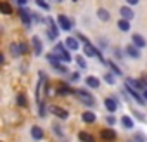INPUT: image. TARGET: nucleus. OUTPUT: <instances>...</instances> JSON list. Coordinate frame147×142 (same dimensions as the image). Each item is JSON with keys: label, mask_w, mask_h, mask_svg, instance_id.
<instances>
[{"label": "nucleus", "mask_w": 147, "mask_h": 142, "mask_svg": "<svg viewBox=\"0 0 147 142\" xmlns=\"http://www.w3.org/2000/svg\"><path fill=\"white\" fill-rule=\"evenodd\" d=\"M61 62H64V64H67V62H71V54H69V50L66 49V45L64 43H55V47H54V52H52Z\"/></svg>", "instance_id": "nucleus-1"}, {"label": "nucleus", "mask_w": 147, "mask_h": 142, "mask_svg": "<svg viewBox=\"0 0 147 142\" xmlns=\"http://www.w3.org/2000/svg\"><path fill=\"white\" fill-rule=\"evenodd\" d=\"M73 94H76L78 95V99L87 106V108H94L95 106V99H94V95L88 92V90H83V89H78V90H75Z\"/></svg>", "instance_id": "nucleus-2"}, {"label": "nucleus", "mask_w": 147, "mask_h": 142, "mask_svg": "<svg viewBox=\"0 0 147 142\" xmlns=\"http://www.w3.org/2000/svg\"><path fill=\"white\" fill-rule=\"evenodd\" d=\"M47 61L52 64V68L57 71V73H61V75H67V68H66V64H62L54 54H47Z\"/></svg>", "instance_id": "nucleus-3"}, {"label": "nucleus", "mask_w": 147, "mask_h": 142, "mask_svg": "<svg viewBox=\"0 0 147 142\" xmlns=\"http://www.w3.org/2000/svg\"><path fill=\"white\" fill-rule=\"evenodd\" d=\"M83 54H85V55H88V57H99V59H100V62H106V61H104V57H102V52H100L97 47H94L90 42L83 43Z\"/></svg>", "instance_id": "nucleus-4"}, {"label": "nucleus", "mask_w": 147, "mask_h": 142, "mask_svg": "<svg viewBox=\"0 0 147 142\" xmlns=\"http://www.w3.org/2000/svg\"><path fill=\"white\" fill-rule=\"evenodd\" d=\"M19 18H21V21H23V24L26 28H31V11L30 9H26L24 5H21L19 7Z\"/></svg>", "instance_id": "nucleus-5"}, {"label": "nucleus", "mask_w": 147, "mask_h": 142, "mask_svg": "<svg viewBox=\"0 0 147 142\" xmlns=\"http://www.w3.org/2000/svg\"><path fill=\"white\" fill-rule=\"evenodd\" d=\"M57 26H59L61 30H64V31H69V30L73 28V21H71L67 16L59 14V16H57Z\"/></svg>", "instance_id": "nucleus-6"}, {"label": "nucleus", "mask_w": 147, "mask_h": 142, "mask_svg": "<svg viewBox=\"0 0 147 142\" xmlns=\"http://www.w3.org/2000/svg\"><path fill=\"white\" fill-rule=\"evenodd\" d=\"M125 92H128L130 95H131V99L133 101H137L138 104H145V101H144V97H142V94L137 90V89H133V87H130L128 83H125V89H123Z\"/></svg>", "instance_id": "nucleus-7"}, {"label": "nucleus", "mask_w": 147, "mask_h": 142, "mask_svg": "<svg viewBox=\"0 0 147 142\" xmlns=\"http://www.w3.org/2000/svg\"><path fill=\"white\" fill-rule=\"evenodd\" d=\"M31 47H33L35 55H42V52H43V43H42L40 37H33V38H31Z\"/></svg>", "instance_id": "nucleus-8"}, {"label": "nucleus", "mask_w": 147, "mask_h": 142, "mask_svg": "<svg viewBox=\"0 0 147 142\" xmlns=\"http://www.w3.org/2000/svg\"><path fill=\"white\" fill-rule=\"evenodd\" d=\"M64 45H66L67 50H73V52H76V50L80 49V43H78V40H76L75 37H67V38L64 40Z\"/></svg>", "instance_id": "nucleus-9"}, {"label": "nucleus", "mask_w": 147, "mask_h": 142, "mask_svg": "<svg viewBox=\"0 0 147 142\" xmlns=\"http://www.w3.org/2000/svg\"><path fill=\"white\" fill-rule=\"evenodd\" d=\"M104 104H106V109H107L111 114L118 111V101H116L114 97H106V99H104Z\"/></svg>", "instance_id": "nucleus-10"}, {"label": "nucleus", "mask_w": 147, "mask_h": 142, "mask_svg": "<svg viewBox=\"0 0 147 142\" xmlns=\"http://www.w3.org/2000/svg\"><path fill=\"white\" fill-rule=\"evenodd\" d=\"M100 139L102 140H116L118 133L113 128H104V130H100Z\"/></svg>", "instance_id": "nucleus-11"}, {"label": "nucleus", "mask_w": 147, "mask_h": 142, "mask_svg": "<svg viewBox=\"0 0 147 142\" xmlns=\"http://www.w3.org/2000/svg\"><path fill=\"white\" fill-rule=\"evenodd\" d=\"M50 113H52L54 116H57L59 120H66V118L69 116V113H67L66 109L59 108V106H52V108H50Z\"/></svg>", "instance_id": "nucleus-12"}, {"label": "nucleus", "mask_w": 147, "mask_h": 142, "mask_svg": "<svg viewBox=\"0 0 147 142\" xmlns=\"http://www.w3.org/2000/svg\"><path fill=\"white\" fill-rule=\"evenodd\" d=\"M125 52H126L131 59H138V57H140V49H138V47H135L133 43L126 45V47H125Z\"/></svg>", "instance_id": "nucleus-13"}, {"label": "nucleus", "mask_w": 147, "mask_h": 142, "mask_svg": "<svg viewBox=\"0 0 147 142\" xmlns=\"http://www.w3.org/2000/svg\"><path fill=\"white\" fill-rule=\"evenodd\" d=\"M131 42H133V45L138 47V49H144V47L147 45V40H145L142 35H138V33H135V35L131 37Z\"/></svg>", "instance_id": "nucleus-14"}, {"label": "nucleus", "mask_w": 147, "mask_h": 142, "mask_svg": "<svg viewBox=\"0 0 147 142\" xmlns=\"http://www.w3.org/2000/svg\"><path fill=\"white\" fill-rule=\"evenodd\" d=\"M82 120H83V123L92 125V123H95V121H97V114H95L94 111H85V113L82 114Z\"/></svg>", "instance_id": "nucleus-15"}, {"label": "nucleus", "mask_w": 147, "mask_h": 142, "mask_svg": "<svg viewBox=\"0 0 147 142\" xmlns=\"http://www.w3.org/2000/svg\"><path fill=\"white\" fill-rule=\"evenodd\" d=\"M30 132H31V137H33L35 140H42V139H43V135H45V133H43V130H42V126H38V125H33Z\"/></svg>", "instance_id": "nucleus-16"}, {"label": "nucleus", "mask_w": 147, "mask_h": 142, "mask_svg": "<svg viewBox=\"0 0 147 142\" xmlns=\"http://www.w3.org/2000/svg\"><path fill=\"white\" fill-rule=\"evenodd\" d=\"M119 14H121V18H123V19H126V21H130V19H133V18H135V12H133L130 7H125V5L119 9Z\"/></svg>", "instance_id": "nucleus-17"}, {"label": "nucleus", "mask_w": 147, "mask_h": 142, "mask_svg": "<svg viewBox=\"0 0 147 142\" xmlns=\"http://www.w3.org/2000/svg\"><path fill=\"white\" fill-rule=\"evenodd\" d=\"M85 83H87V87H90V89H99V87H100V80H99L97 76H87V78H85Z\"/></svg>", "instance_id": "nucleus-18"}, {"label": "nucleus", "mask_w": 147, "mask_h": 142, "mask_svg": "<svg viewBox=\"0 0 147 142\" xmlns=\"http://www.w3.org/2000/svg\"><path fill=\"white\" fill-rule=\"evenodd\" d=\"M75 90H73L67 83H64V85H61L59 89H57V95H67V94H73Z\"/></svg>", "instance_id": "nucleus-19"}, {"label": "nucleus", "mask_w": 147, "mask_h": 142, "mask_svg": "<svg viewBox=\"0 0 147 142\" xmlns=\"http://www.w3.org/2000/svg\"><path fill=\"white\" fill-rule=\"evenodd\" d=\"M97 18L106 23V21L111 19V12H107V9H99V11H97Z\"/></svg>", "instance_id": "nucleus-20"}, {"label": "nucleus", "mask_w": 147, "mask_h": 142, "mask_svg": "<svg viewBox=\"0 0 147 142\" xmlns=\"http://www.w3.org/2000/svg\"><path fill=\"white\" fill-rule=\"evenodd\" d=\"M0 12L5 14V16L12 14V5H11L9 2H0Z\"/></svg>", "instance_id": "nucleus-21"}, {"label": "nucleus", "mask_w": 147, "mask_h": 142, "mask_svg": "<svg viewBox=\"0 0 147 142\" xmlns=\"http://www.w3.org/2000/svg\"><path fill=\"white\" fill-rule=\"evenodd\" d=\"M47 24H49V31H52L55 37H59V28H57V24H55V21H54L52 18L47 19Z\"/></svg>", "instance_id": "nucleus-22"}, {"label": "nucleus", "mask_w": 147, "mask_h": 142, "mask_svg": "<svg viewBox=\"0 0 147 142\" xmlns=\"http://www.w3.org/2000/svg\"><path fill=\"white\" fill-rule=\"evenodd\" d=\"M121 125H123V128L131 130V128H133V120H131L130 116H123V118H121Z\"/></svg>", "instance_id": "nucleus-23"}, {"label": "nucleus", "mask_w": 147, "mask_h": 142, "mask_svg": "<svg viewBox=\"0 0 147 142\" xmlns=\"http://www.w3.org/2000/svg\"><path fill=\"white\" fill-rule=\"evenodd\" d=\"M78 139H80L82 142H95V139H94L88 132H80V133H78Z\"/></svg>", "instance_id": "nucleus-24"}, {"label": "nucleus", "mask_w": 147, "mask_h": 142, "mask_svg": "<svg viewBox=\"0 0 147 142\" xmlns=\"http://www.w3.org/2000/svg\"><path fill=\"white\" fill-rule=\"evenodd\" d=\"M118 28H119L121 31H130V28H131V26H130V21H126V19H123V18H121V19L118 21Z\"/></svg>", "instance_id": "nucleus-25"}, {"label": "nucleus", "mask_w": 147, "mask_h": 142, "mask_svg": "<svg viewBox=\"0 0 147 142\" xmlns=\"http://www.w3.org/2000/svg\"><path fill=\"white\" fill-rule=\"evenodd\" d=\"M107 66L111 68V71H113L114 75H118V76H121V75H123V71L119 69V66H118V64H114L113 61H107Z\"/></svg>", "instance_id": "nucleus-26"}, {"label": "nucleus", "mask_w": 147, "mask_h": 142, "mask_svg": "<svg viewBox=\"0 0 147 142\" xmlns=\"http://www.w3.org/2000/svg\"><path fill=\"white\" fill-rule=\"evenodd\" d=\"M104 80H106V83H109V85H114V83H116L114 73H106V75H104Z\"/></svg>", "instance_id": "nucleus-27"}, {"label": "nucleus", "mask_w": 147, "mask_h": 142, "mask_svg": "<svg viewBox=\"0 0 147 142\" xmlns=\"http://www.w3.org/2000/svg\"><path fill=\"white\" fill-rule=\"evenodd\" d=\"M16 101H18V104L23 106V108L28 106V101H26V95H24V94H18V99H16Z\"/></svg>", "instance_id": "nucleus-28"}, {"label": "nucleus", "mask_w": 147, "mask_h": 142, "mask_svg": "<svg viewBox=\"0 0 147 142\" xmlns=\"http://www.w3.org/2000/svg\"><path fill=\"white\" fill-rule=\"evenodd\" d=\"M76 62H78L80 69H87V61H85L83 55H76Z\"/></svg>", "instance_id": "nucleus-29"}, {"label": "nucleus", "mask_w": 147, "mask_h": 142, "mask_svg": "<svg viewBox=\"0 0 147 142\" xmlns=\"http://www.w3.org/2000/svg\"><path fill=\"white\" fill-rule=\"evenodd\" d=\"M133 142H147V139H145V135L142 132H137L133 135Z\"/></svg>", "instance_id": "nucleus-30"}, {"label": "nucleus", "mask_w": 147, "mask_h": 142, "mask_svg": "<svg viewBox=\"0 0 147 142\" xmlns=\"http://www.w3.org/2000/svg\"><path fill=\"white\" fill-rule=\"evenodd\" d=\"M11 54H12V57H19V55H21L18 43H11Z\"/></svg>", "instance_id": "nucleus-31"}, {"label": "nucleus", "mask_w": 147, "mask_h": 142, "mask_svg": "<svg viewBox=\"0 0 147 142\" xmlns=\"http://www.w3.org/2000/svg\"><path fill=\"white\" fill-rule=\"evenodd\" d=\"M35 4H36L38 7H42L43 11H49V9H50V5L45 2V0H35Z\"/></svg>", "instance_id": "nucleus-32"}, {"label": "nucleus", "mask_w": 147, "mask_h": 142, "mask_svg": "<svg viewBox=\"0 0 147 142\" xmlns=\"http://www.w3.org/2000/svg\"><path fill=\"white\" fill-rule=\"evenodd\" d=\"M18 47H19V54H21V55H23V54H28V43L21 42V43H18Z\"/></svg>", "instance_id": "nucleus-33"}, {"label": "nucleus", "mask_w": 147, "mask_h": 142, "mask_svg": "<svg viewBox=\"0 0 147 142\" xmlns=\"http://www.w3.org/2000/svg\"><path fill=\"white\" fill-rule=\"evenodd\" d=\"M31 21H36V23H43V19L36 14V12H31Z\"/></svg>", "instance_id": "nucleus-34"}, {"label": "nucleus", "mask_w": 147, "mask_h": 142, "mask_svg": "<svg viewBox=\"0 0 147 142\" xmlns=\"http://www.w3.org/2000/svg\"><path fill=\"white\" fill-rule=\"evenodd\" d=\"M106 123H107V125H109V126H113V125H114V123H116V118H114V116H113V114H111V116H107V118H106Z\"/></svg>", "instance_id": "nucleus-35"}, {"label": "nucleus", "mask_w": 147, "mask_h": 142, "mask_svg": "<svg viewBox=\"0 0 147 142\" xmlns=\"http://www.w3.org/2000/svg\"><path fill=\"white\" fill-rule=\"evenodd\" d=\"M54 132H55V133H57L61 139L64 137V133H62V130H61V126H59V125H54Z\"/></svg>", "instance_id": "nucleus-36"}, {"label": "nucleus", "mask_w": 147, "mask_h": 142, "mask_svg": "<svg viewBox=\"0 0 147 142\" xmlns=\"http://www.w3.org/2000/svg\"><path fill=\"white\" fill-rule=\"evenodd\" d=\"M78 80H80V73H71L69 82H78Z\"/></svg>", "instance_id": "nucleus-37"}, {"label": "nucleus", "mask_w": 147, "mask_h": 142, "mask_svg": "<svg viewBox=\"0 0 147 142\" xmlns=\"http://www.w3.org/2000/svg\"><path fill=\"white\" fill-rule=\"evenodd\" d=\"M38 114H40L42 118H43V116H47V111H45V106H43L42 102H40V111H38Z\"/></svg>", "instance_id": "nucleus-38"}, {"label": "nucleus", "mask_w": 147, "mask_h": 142, "mask_svg": "<svg viewBox=\"0 0 147 142\" xmlns=\"http://www.w3.org/2000/svg\"><path fill=\"white\" fill-rule=\"evenodd\" d=\"M113 52H114V57H116V59H121V57H123V54H121V49H114Z\"/></svg>", "instance_id": "nucleus-39"}, {"label": "nucleus", "mask_w": 147, "mask_h": 142, "mask_svg": "<svg viewBox=\"0 0 147 142\" xmlns=\"http://www.w3.org/2000/svg\"><path fill=\"white\" fill-rule=\"evenodd\" d=\"M76 38H78V40H82L83 43H87V42H88V38H87L85 35H82V33H78V35H76Z\"/></svg>", "instance_id": "nucleus-40"}, {"label": "nucleus", "mask_w": 147, "mask_h": 142, "mask_svg": "<svg viewBox=\"0 0 147 142\" xmlns=\"http://www.w3.org/2000/svg\"><path fill=\"white\" fill-rule=\"evenodd\" d=\"M133 114H135V116H137V118H138V120H142V121H144V120H145V116H144V114H142V113H138V111H133Z\"/></svg>", "instance_id": "nucleus-41"}, {"label": "nucleus", "mask_w": 147, "mask_h": 142, "mask_svg": "<svg viewBox=\"0 0 147 142\" xmlns=\"http://www.w3.org/2000/svg\"><path fill=\"white\" fill-rule=\"evenodd\" d=\"M140 2V0H126V4H130V5H137Z\"/></svg>", "instance_id": "nucleus-42"}, {"label": "nucleus", "mask_w": 147, "mask_h": 142, "mask_svg": "<svg viewBox=\"0 0 147 142\" xmlns=\"http://www.w3.org/2000/svg\"><path fill=\"white\" fill-rule=\"evenodd\" d=\"M4 62H5V55H4V54H2V52H0V66H2V64H4Z\"/></svg>", "instance_id": "nucleus-43"}, {"label": "nucleus", "mask_w": 147, "mask_h": 142, "mask_svg": "<svg viewBox=\"0 0 147 142\" xmlns=\"http://www.w3.org/2000/svg\"><path fill=\"white\" fill-rule=\"evenodd\" d=\"M14 2H18L19 5H26V2H28V0H14Z\"/></svg>", "instance_id": "nucleus-44"}, {"label": "nucleus", "mask_w": 147, "mask_h": 142, "mask_svg": "<svg viewBox=\"0 0 147 142\" xmlns=\"http://www.w3.org/2000/svg\"><path fill=\"white\" fill-rule=\"evenodd\" d=\"M142 97H144V101L147 102V89H144V92H142Z\"/></svg>", "instance_id": "nucleus-45"}, {"label": "nucleus", "mask_w": 147, "mask_h": 142, "mask_svg": "<svg viewBox=\"0 0 147 142\" xmlns=\"http://www.w3.org/2000/svg\"><path fill=\"white\" fill-rule=\"evenodd\" d=\"M57 2H62V0H57Z\"/></svg>", "instance_id": "nucleus-46"}]
</instances>
